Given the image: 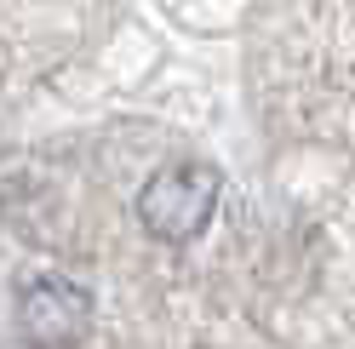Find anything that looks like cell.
Listing matches in <instances>:
<instances>
[{
	"mask_svg": "<svg viewBox=\"0 0 355 349\" xmlns=\"http://www.w3.org/2000/svg\"><path fill=\"white\" fill-rule=\"evenodd\" d=\"M86 315H92L86 287H75V280H63V275L29 280L24 298H17V326H24V338H35V343H69V338H80Z\"/></svg>",
	"mask_w": 355,
	"mask_h": 349,
	"instance_id": "7a4b0ae2",
	"label": "cell"
},
{
	"mask_svg": "<svg viewBox=\"0 0 355 349\" xmlns=\"http://www.w3.org/2000/svg\"><path fill=\"white\" fill-rule=\"evenodd\" d=\"M212 212H218V172L207 161L166 166L138 189V224L155 241H172V247L195 241L212 224Z\"/></svg>",
	"mask_w": 355,
	"mask_h": 349,
	"instance_id": "6da1fadb",
	"label": "cell"
}]
</instances>
